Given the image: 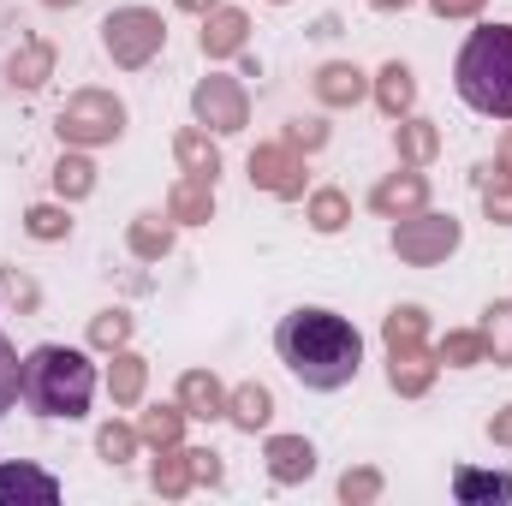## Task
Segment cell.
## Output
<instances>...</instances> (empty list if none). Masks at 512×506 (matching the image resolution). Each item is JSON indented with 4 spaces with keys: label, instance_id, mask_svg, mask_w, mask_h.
I'll use <instances>...</instances> for the list:
<instances>
[{
    "label": "cell",
    "instance_id": "obj_24",
    "mask_svg": "<svg viewBox=\"0 0 512 506\" xmlns=\"http://www.w3.org/2000/svg\"><path fill=\"white\" fill-rule=\"evenodd\" d=\"M399 155H411V161H423V155H435V131L423 126V120H411V126H399Z\"/></svg>",
    "mask_w": 512,
    "mask_h": 506
},
{
    "label": "cell",
    "instance_id": "obj_3",
    "mask_svg": "<svg viewBox=\"0 0 512 506\" xmlns=\"http://www.w3.org/2000/svg\"><path fill=\"white\" fill-rule=\"evenodd\" d=\"M453 84H459L465 108H477L489 120H512V30L507 24L471 30V42L459 48Z\"/></svg>",
    "mask_w": 512,
    "mask_h": 506
},
{
    "label": "cell",
    "instance_id": "obj_5",
    "mask_svg": "<svg viewBox=\"0 0 512 506\" xmlns=\"http://www.w3.org/2000/svg\"><path fill=\"white\" fill-rule=\"evenodd\" d=\"M126 131V108L108 90H84L60 108V137L66 143H114Z\"/></svg>",
    "mask_w": 512,
    "mask_h": 506
},
{
    "label": "cell",
    "instance_id": "obj_19",
    "mask_svg": "<svg viewBox=\"0 0 512 506\" xmlns=\"http://www.w3.org/2000/svg\"><path fill=\"white\" fill-rule=\"evenodd\" d=\"M411 96H417V84H411V66H382V108L387 114H405L411 108Z\"/></svg>",
    "mask_w": 512,
    "mask_h": 506
},
{
    "label": "cell",
    "instance_id": "obj_9",
    "mask_svg": "<svg viewBox=\"0 0 512 506\" xmlns=\"http://www.w3.org/2000/svg\"><path fill=\"white\" fill-rule=\"evenodd\" d=\"M453 495H459L465 506L512 501V471H459V477H453Z\"/></svg>",
    "mask_w": 512,
    "mask_h": 506
},
{
    "label": "cell",
    "instance_id": "obj_28",
    "mask_svg": "<svg viewBox=\"0 0 512 506\" xmlns=\"http://www.w3.org/2000/svg\"><path fill=\"white\" fill-rule=\"evenodd\" d=\"M441 358H453V364H471V358H483V340H477V334H453V340L441 346Z\"/></svg>",
    "mask_w": 512,
    "mask_h": 506
},
{
    "label": "cell",
    "instance_id": "obj_12",
    "mask_svg": "<svg viewBox=\"0 0 512 506\" xmlns=\"http://www.w3.org/2000/svg\"><path fill=\"white\" fill-rule=\"evenodd\" d=\"M316 96L334 102V108H346V102L364 96V72H358V66H328V72L316 78Z\"/></svg>",
    "mask_w": 512,
    "mask_h": 506
},
{
    "label": "cell",
    "instance_id": "obj_11",
    "mask_svg": "<svg viewBox=\"0 0 512 506\" xmlns=\"http://www.w3.org/2000/svg\"><path fill=\"white\" fill-rule=\"evenodd\" d=\"M423 197H429L423 173H405V179H387L382 191H376V209H382V215H399V209H423Z\"/></svg>",
    "mask_w": 512,
    "mask_h": 506
},
{
    "label": "cell",
    "instance_id": "obj_14",
    "mask_svg": "<svg viewBox=\"0 0 512 506\" xmlns=\"http://www.w3.org/2000/svg\"><path fill=\"white\" fill-rule=\"evenodd\" d=\"M179 399L191 405L185 417H221V411H227V399H221L215 376H185V381H179Z\"/></svg>",
    "mask_w": 512,
    "mask_h": 506
},
{
    "label": "cell",
    "instance_id": "obj_10",
    "mask_svg": "<svg viewBox=\"0 0 512 506\" xmlns=\"http://www.w3.org/2000/svg\"><path fill=\"white\" fill-rule=\"evenodd\" d=\"M268 459H274V477H280V483H298V477L316 471V453H310V441H298V435L268 441Z\"/></svg>",
    "mask_w": 512,
    "mask_h": 506
},
{
    "label": "cell",
    "instance_id": "obj_2",
    "mask_svg": "<svg viewBox=\"0 0 512 506\" xmlns=\"http://www.w3.org/2000/svg\"><path fill=\"white\" fill-rule=\"evenodd\" d=\"M90 393H96V364L78 346H36L18 370V399L54 423H78L90 411Z\"/></svg>",
    "mask_w": 512,
    "mask_h": 506
},
{
    "label": "cell",
    "instance_id": "obj_23",
    "mask_svg": "<svg viewBox=\"0 0 512 506\" xmlns=\"http://www.w3.org/2000/svg\"><path fill=\"white\" fill-rule=\"evenodd\" d=\"M310 215H316V233H340V227H346V197H340V191H322V197L310 203Z\"/></svg>",
    "mask_w": 512,
    "mask_h": 506
},
{
    "label": "cell",
    "instance_id": "obj_4",
    "mask_svg": "<svg viewBox=\"0 0 512 506\" xmlns=\"http://www.w3.org/2000/svg\"><path fill=\"white\" fill-rule=\"evenodd\" d=\"M161 42H167V30H161V18L143 12V6H126V12H114V18L102 24V48H108L120 66H149V60L161 54Z\"/></svg>",
    "mask_w": 512,
    "mask_h": 506
},
{
    "label": "cell",
    "instance_id": "obj_8",
    "mask_svg": "<svg viewBox=\"0 0 512 506\" xmlns=\"http://www.w3.org/2000/svg\"><path fill=\"white\" fill-rule=\"evenodd\" d=\"M12 501H36V506H54L60 501V483L36 465H0V506Z\"/></svg>",
    "mask_w": 512,
    "mask_h": 506
},
{
    "label": "cell",
    "instance_id": "obj_17",
    "mask_svg": "<svg viewBox=\"0 0 512 506\" xmlns=\"http://www.w3.org/2000/svg\"><path fill=\"white\" fill-rule=\"evenodd\" d=\"M227 411H233V423H239V429H262V423H268V411H274V399H268V387H239Z\"/></svg>",
    "mask_w": 512,
    "mask_h": 506
},
{
    "label": "cell",
    "instance_id": "obj_27",
    "mask_svg": "<svg viewBox=\"0 0 512 506\" xmlns=\"http://www.w3.org/2000/svg\"><path fill=\"white\" fill-rule=\"evenodd\" d=\"M137 387H143V364L137 358H120L114 364V399H137Z\"/></svg>",
    "mask_w": 512,
    "mask_h": 506
},
{
    "label": "cell",
    "instance_id": "obj_33",
    "mask_svg": "<svg viewBox=\"0 0 512 506\" xmlns=\"http://www.w3.org/2000/svg\"><path fill=\"white\" fill-rule=\"evenodd\" d=\"M102 453H108V459H126L131 435H126V429H102Z\"/></svg>",
    "mask_w": 512,
    "mask_h": 506
},
{
    "label": "cell",
    "instance_id": "obj_6",
    "mask_svg": "<svg viewBox=\"0 0 512 506\" xmlns=\"http://www.w3.org/2000/svg\"><path fill=\"white\" fill-rule=\"evenodd\" d=\"M453 245H459V221L453 215H423V221H405L393 233V251L405 262H441Z\"/></svg>",
    "mask_w": 512,
    "mask_h": 506
},
{
    "label": "cell",
    "instance_id": "obj_13",
    "mask_svg": "<svg viewBox=\"0 0 512 506\" xmlns=\"http://www.w3.org/2000/svg\"><path fill=\"white\" fill-rule=\"evenodd\" d=\"M292 161H286V149H262V155H251V179L256 185H268V191H280V197H292L298 191V179L286 173Z\"/></svg>",
    "mask_w": 512,
    "mask_h": 506
},
{
    "label": "cell",
    "instance_id": "obj_16",
    "mask_svg": "<svg viewBox=\"0 0 512 506\" xmlns=\"http://www.w3.org/2000/svg\"><path fill=\"white\" fill-rule=\"evenodd\" d=\"M179 161L191 167V179H209V185H215V173H221V155H215V143H203L197 131H185V137H179Z\"/></svg>",
    "mask_w": 512,
    "mask_h": 506
},
{
    "label": "cell",
    "instance_id": "obj_31",
    "mask_svg": "<svg viewBox=\"0 0 512 506\" xmlns=\"http://www.w3.org/2000/svg\"><path fill=\"white\" fill-rule=\"evenodd\" d=\"M489 215L512 227V191H507V185H489Z\"/></svg>",
    "mask_w": 512,
    "mask_h": 506
},
{
    "label": "cell",
    "instance_id": "obj_21",
    "mask_svg": "<svg viewBox=\"0 0 512 506\" xmlns=\"http://www.w3.org/2000/svg\"><path fill=\"white\" fill-rule=\"evenodd\" d=\"M18 370H24V358L12 352V340L0 334V417L12 411V399H18Z\"/></svg>",
    "mask_w": 512,
    "mask_h": 506
},
{
    "label": "cell",
    "instance_id": "obj_20",
    "mask_svg": "<svg viewBox=\"0 0 512 506\" xmlns=\"http://www.w3.org/2000/svg\"><path fill=\"white\" fill-rule=\"evenodd\" d=\"M48 60H54L48 48H24V54H12V66H6V72H12V84H24V90H36V84L48 78Z\"/></svg>",
    "mask_w": 512,
    "mask_h": 506
},
{
    "label": "cell",
    "instance_id": "obj_15",
    "mask_svg": "<svg viewBox=\"0 0 512 506\" xmlns=\"http://www.w3.org/2000/svg\"><path fill=\"white\" fill-rule=\"evenodd\" d=\"M245 42V12H215L203 24V54H233Z\"/></svg>",
    "mask_w": 512,
    "mask_h": 506
},
{
    "label": "cell",
    "instance_id": "obj_7",
    "mask_svg": "<svg viewBox=\"0 0 512 506\" xmlns=\"http://www.w3.org/2000/svg\"><path fill=\"white\" fill-rule=\"evenodd\" d=\"M191 108H197L203 126H215V131H239L245 126V90H239L233 78H203L197 96H191Z\"/></svg>",
    "mask_w": 512,
    "mask_h": 506
},
{
    "label": "cell",
    "instance_id": "obj_25",
    "mask_svg": "<svg viewBox=\"0 0 512 506\" xmlns=\"http://www.w3.org/2000/svg\"><path fill=\"white\" fill-rule=\"evenodd\" d=\"M489 346H495V358H512V304L489 310Z\"/></svg>",
    "mask_w": 512,
    "mask_h": 506
},
{
    "label": "cell",
    "instance_id": "obj_37",
    "mask_svg": "<svg viewBox=\"0 0 512 506\" xmlns=\"http://www.w3.org/2000/svg\"><path fill=\"white\" fill-rule=\"evenodd\" d=\"M179 6H191V12H203V6H221V0H179Z\"/></svg>",
    "mask_w": 512,
    "mask_h": 506
},
{
    "label": "cell",
    "instance_id": "obj_1",
    "mask_svg": "<svg viewBox=\"0 0 512 506\" xmlns=\"http://www.w3.org/2000/svg\"><path fill=\"white\" fill-rule=\"evenodd\" d=\"M274 352H280V364L292 376L304 381V387H316V393H340L364 370V334L340 310H316V304L280 316Z\"/></svg>",
    "mask_w": 512,
    "mask_h": 506
},
{
    "label": "cell",
    "instance_id": "obj_22",
    "mask_svg": "<svg viewBox=\"0 0 512 506\" xmlns=\"http://www.w3.org/2000/svg\"><path fill=\"white\" fill-rule=\"evenodd\" d=\"M173 215H179V221H203V215H209V179H191V185H179V197H173Z\"/></svg>",
    "mask_w": 512,
    "mask_h": 506
},
{
    "label": "cell",
    "instance_id": "obj_30",
    "mask_svg": "<svg viewBox=\"0 0 512 506\" xmlns=\"http://www.w3.org/2000/svg\"><path fill=\"white\" fill-rule=\"evenodd\" d=\"M126 334H131V322H126V316H120V310H108V316L96 322V346H120Z\"/></svg>",
    "mask_w": 512,
    "mask_h": 506
},
{
    "label": "cell",
    "instance_id": "obj_34",
    "mask_svg": "<svg viewBox=\"0 0 512 506\" xmlns=\"http://www.w3.org/2000/svg\"><path fill=\"white\" fill-rule=\"evenodd\" d=\"M429 6H435V12H441V18H459V12H477V6H483V0H429Z\"/></svg>",
    "mask_w": 512,
    "mask_h": 506
},
{
    "label": "cell",
    "instance_id": "obj_39",
    "mask_svg": "<svg viewBox=\"0 0 512 506\" xmlns=\"http://www.w3.org/2000/svg\"><path fill=\"white\" fill-rule=\"evenodd\" d=\"M376 6H405V0H376Z\"/></svg>",
    "mask_w": 512,
    "mask_h": 506
},
{
    "label": "cell",
    "instance_id": "obj_18",
    "mask_svg": "<svg viewBox=\"0 0 512 506\" xmlns=\"http://www.w3.org/2000/svg\"><path fill=\"white\" fill-rule=\"evenodd\" d=\"M90 185H96V167H90L84 155H66V161L54 167V191H60V197H90Z\"/></svg>",
    "mask_w": 512,
    "mask_h": 506
},
{
    "label": "cell",
    "instance_id": "obj_35",
    "mask_svg": "<svg viewBox=\"0 0 512 506\" xmlns=\"http://www.w3.org/2000/svg\"><path fill=\"white\" fill-rule=\"evenodd\" d=\"M340 489H346V501H352V495H376V477H346Z\"/></svg>",
    "mask_w": 512,
    "mask_h": 506
},
{
    "label": "cell",
    "instance_id": "obj_26",
    "mask_svg": "<svg viewBox=\"0 0 512 506\" xmlns=\"http://www.w3.org/2000/svg\"><path fill=\"white\" fill-rule=\"evenodd\" d=\"M66 233H72V221L60 209H30V239H66Z\"/></svg>",
    "mask_w": 512,
    "mask_h": 506
},
{
    "label": "cell",
    "instance_id": "obj_29",
    "mask_svg": "<svg viewBox=\"0 0 512 506\" xmlns=\"http://www.w3.org/2000/svg\"><path fill=\"white\" fill-rule=\"evenodd\" d=\"M143 435H149V441H173V435H179V411H149V417H143Z\"/></svg>",
    "mask_w": 512,
    "mask_h": 506
},
{
    "label": "cell",
    "instance_id": "obj_32",
    "mask_svg": "<svg viewBox=\"0 0 512 506\" xmlns=\"http://www.w3.org/2000/svg\"><path fill=\"white\" fill-rule=\"evenodd\" d=\"M167 239H173V233H167V227H161V233H155V227H137V251H143V256L167 251Z\"/></svg>",
    "mask_w": 512,
    "mask_h": 506
},
{
    "label": "cell",
    "instance_id": "obj_38",
    "mask_svg": "<svg viewBox=\"0 0 512 506\" xmlns=\"http://www.w3.org/2000/svg\"><path fill=\"white\" fill-rule=\"evenodd\" d=\"M48 6H78V0H48Z\"/></svg>",
    "mask_w": 512,
    "mask_h": 506
},
{
    "label": "cell",
    "instance_id": "obj_36",
    "mask_svg": "<svg viewBox=\"0 0 512 506\" xmlns=\"http://www.w3.org/2000/svg\"><path fill=\"white\" fill-rule=\"evenodd\" d=\"M489 435H495V441H512V405L495 417V423H489Z\"/></svg>",
    "mask_w": 512,
    "mask_h": 506
}]
</instances>
